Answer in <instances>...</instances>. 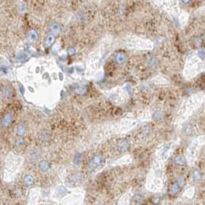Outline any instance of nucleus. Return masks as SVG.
I'll list each match as a JSON object with an SVG mask.
<instances>
[{
	"label": "nucleus",
	"instance_id": "obj_8",
	"mask_svg": "<svg viewBox=\"0 0 205 205\" xmlns=\"http://www.w3.org/2000/svg\"><path fill=\"white\" fill-rule=\"evenodd\" d=\"M187 17H188V16H187V13H185V12H182V13H181V15H180V22L183 26L187 23Z\"/></svg>",
	"mask_w": 205,
	"mask_h": 205
},
{
	"label": "nucleus",
	"instance_id": "obj_3",
	"mask_svg": "<svg viewBox=\"0 0 205 205\" xmlns=\"http://www.w3.org/2000/svg\"><path fill=\"white\" fill-rule=\"evenodd\" d=\"M154 3L157 4L158 6L162 7L164 9L167 11L170 14L173 13L174 15H176L177 12L175 10V6L174 0H155Z\"/></svg>",
	"mask_w": 205,
	"mask_h": 205
},
{
	"label": "nucleus",
	"instance_id": "obj_12",
	"mask_svg": "<svg viewBox=\"0 0 205 205\" xmlns=\"http://www.w3.org/2000/svg\"><path fill=\"white\" fill-rule=\"evenodd\" d=\"M175 160H176V163L178 164H184L185 163L184 158L182 157H177Z\"/></svg>",
	"mask_w": 205,
	"mask_h": 205
},
{
	"label": "nucleus",
	"instance_id": "obj_14",
	"mask_svg": "<svg viewBox=\"0 0 205 205\" xmlns=\"http://www.w3.org/2000/svg\"><path fill=\"white\" fill-rule=\"evenodd\" d=\"M3 94L6 97H8L11 95V91L9 90V89H5L4 91H3Z\"/></svg>",
	"mask_w": 205,
	"mask_h": 205
},
{
	"label": "nucleus",
	"instance_id": "obj_13",
	"mask_svg": "<svg viewBox=\"0 0 205 205\" xmlns=\"http://www.w3.org/2000/svg\"><path fill=\"white\" fill-rule=\"evenodd\" d=\"M30 39L32 40H37V33L35 31H31L30 32Z\"/></svg>",
	"mask_w": 205,
	"mask_h": 205
},
{
	"label": "nucleus",
	"instance_id": "obj_11",
	"mask_svg": "<svg viewBox=\"0 0 205 205\" xmlns=\"http://www.w3.org/2000/svg\"><path fill=\"white\" fill-rule=\"evenodd\" d=\"M81 160H82V156H81V154H77L75 157H74V164H76V165H78V164H80V162H81Z\"/></svg>",
	"mask_w": 205,
	"mask_h": 205
},
{
	"label": "nucleus",
	"instance_id": "obj_15",
	"mask_svg": "<svg viewBox=\"0 0 205 205\" xmlns=\"http://www.w3.org/2000/svg\"><path fill=\"white\" fill-rule=\"evenodd\" d=\"M194 179L196 180H197L200 179V177H201V174H200V172H199L198 170L195 171L194 175Z\"/></svg>",
	"mask_w": 205,
	"mask_h": 205
},
{
	"label": "nucleus",
	"instance_id": "obj_10",
	"mask_svg": "<svg viewBox=\"0 0 205 205\" xmlns=\"http://www.w3.org/2000/svg\"><path fill=\"white\" fill-rule=\"evenodd\" d=\"M179 190H180V186L177 184H174L172 185L171 187H170V193L173 194H177L179 191Z\"/></svg>",
	"mask_w": 205,
	"mask_h": 205
},
{
	"label": "nucleus",
	"instance_id": "obj_1",
	"mask_svg": "<svg viewBox=\"0 0 205 205\" xmlns=\"http://www.w3.org/2000/svg\"><path fill=\"white\" fill-rule=\"evenodd\" d=\"M204 65L201 59L196 55H193L188 57L185 65L184 74L187 79H191L203 70Z\"/></svg>",
	"mask_w": 205,
	"mask_h": 205
},
{
	"label": "nucleus",
	"instance_id": "obj_9",
	"mask_svg": "<svg viewBox=\"0 0 205 205\" xmlns=\"http://www.w3.org/2000/svg\"><path fill=\"white\" fill-rule=\"evenodd\" d=\"M24 181H25L26 184L31 185L33 184V182H34V179H33V177H32L31 175H27V176H26Z\"/></svg>",
	"mask_w": 205,
	"mask_h": 205
},
{
	"label": "nucleus",
	"instance_id": "obj_4",
	"mask_svg": "<svg viewBox=\"0 0 205 205\" xmlns=\"http://www.w3.org/2000/svg\"><path fill=\"white\" fill-rule=\"evenodd\" d=\"M104 164V157L102 155H96L95 156L89 164V167L90 169H96L102 166Z\"/></svg>",
	"mask_w": 205,
	"mask_h": 205
},
{
	"label": "nucleus",
	"instance_id": "obj_7",
	"mask_svg": "<svg viewBox=\"0 0 205 205\" xmlns=\"http://www.w3.org/2000/svg\"><path fill=\"white\" fill-rule=\"evenodd\" d=\"M26 126L23 125V124H21L19 125V126H18V128H17V135H19V136H23L25 133H26Z\"/></svg>",
	"mask_w": 205,
	"mask_h": 205
},
{
	"label": "nucleus",
	"instance_id": "obj_2",
	"mask_svg": "<svg viewBox=\"0 0 205 205\" xmlns=\"http://www.w3.org/2000/svg\"><path fill=\"white\" fill-rule=\"evenodd\" d=\"M126 45L129 48L138 50H151L154 46L151 41L137 36H129L126 39Z\"/></svg>",
	"mask_w": 205,
	"mask_h": 205
},
{
	"label": "nucleus",
	"instance_id": "obj_17",
	"mask_svg": "<svg viewBox=\"0 0 205 205\" xmlns=\"http://www.w3.org/2000/svg\"><path fill=\"white\" fill-rule=\"evenodd\" d=\"M23 144V139L22 138H18V140H16V145L20 146Z\"/></svg>",
	"mask_w": 205,
	"mask_h": 205
},
{
	"label": "nucleus",
	"instance_id": "obj_5",
	"mask_svg": "<svg viewBox=\"0 0 205 205\" xmlns=\"http://www.w3.org/2000/svg\"><path fill=\"white\" fill-rule=\"evenodd\" d=\"M12 116L11 114L8 113V114H6V115L2 118V124L3 126H9V125L12 123Z\"/></svg>",
	"mask_w": 205,
	"mask_h": 205
},
{
	"label": "nucleus",
	"instance_id": "obj_16",
	"mask_svg": "<svg viewBox=\"0 0 205 205\" xmlns=\"http://www.w3.org/2000/svg\"><path fill=\"white\" fill-rule=\"evenodd\" d=\"M52 42H53V37L51 36H48V38H47V40H46V44H47V45H50Z\"/></svg>",
	"mask_w": 205,
	"mask_h": 205
},
{
	"label": "nucleus",
	"instance_id": "obj_6",
	"mask_svg": "<svg viewBox=\"0 0 205 205\" xmlns=\"http://www.w3.org/2000/svg\"><path fill=\"white\" fill-rule=\"evenodd\" d=\"M40 170H41V171L42 172H46L49 169H50V166H49V164L48 163L46 162V161H45V160H43V161H41L40 163Z\"/></svg>",
	"mask_w": 205,
	"mask_h": 205
}]
</instances>
